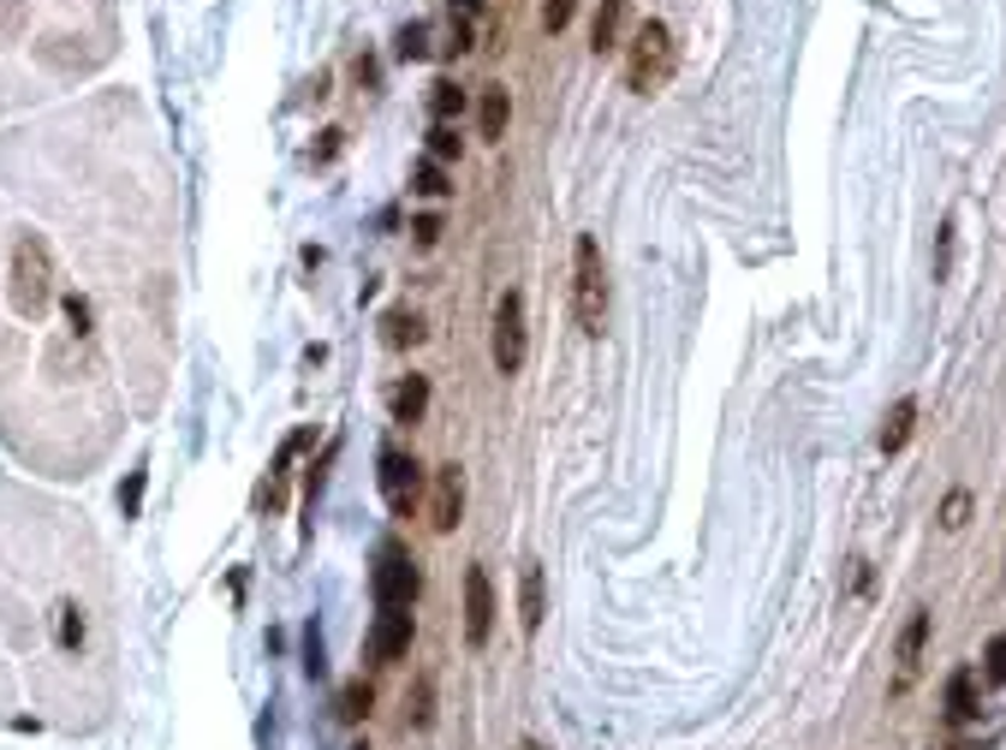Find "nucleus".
I'll list each match as a JSON object with an SVG mask.
<instances>
[{"label": "nucleus", "mask_w": 1006, "mask_h": 750, "mask_svg": "<svg viewBox=\"0 0 1006 750\" xmlns=\"http://www.w3.org/2000/svg\"><path fill=\"white\" fill-rule=\"evenodd\" d=\"M572 316H578L584 334L608 328V262L596 233H578V245H572Z\"/></svg>", "instance_id": "obj_1"}, {"label": "nucleus", "mask_w": 1006, "mask_h": 750, "mask_svg": "<svg viewBox=\"0 0 1006 750\" xmlns=\"http://www.w3.org/2000/svg\"><path fill=\"white\" fill-rule=\"evenodd\" d=\"M673 66H679V42H673V30L661 19H643L638 36H631V48H626V84L638 96H655V90H667Z\"/></svg>", "instance_id": "obj_2"}, {"label": "nucleus", "mask_w": 1006, "mask_h": 750, "mask_svg": "<svg viewBox=\"0 0 1006 750\" xmlns=\"http://www.w3.org/2000/svg\"><path fill=\"white\" fill-rule=\"evenodd\" d=\"M525 352H530V328H525V292H501L494 298V334H489V358L501 376L525 370Z\"/></svg>", "instance_id": "obj_3"}, {"label": "nucleus", "mask_w": 1006, "mask_h": 750, "mask_svg": "<svg viewBox=\"0 0 1006 750\" xmlns=\"http://www.w3.org/2000/svg\"><path fill=\"white\" fill-rule=\"evenodd\" d=\"M417 590H424V578H417L412 554H405V549H381L376 571H369V595H376V607H412Z\"/></svg>", "instance_id": "obj_4"}, {"label": "nucleus", "mask_w": 1006, "mask_h": 750, "mask_svg": "<svg viewBox=\"0 0 1006 750\" xmlns=\"http://www.w3.org/2000/svg\"><path fill=\"white\" fill-rule=\"evenodd\" d=\"M494 638V583L482 566H465V643L482 650Z\"/></svg>", "instance_id": "obj_5"}, {"label": "nucleus", "mask_w": 1006, "mask_h": 750, "mask_svg": "<svg viewBox=\"0 0 1006 750\" xmlns=\"http://www.w3.org/2000/svg\"><path fill=\"white\" fill-rule=\"evenodd\" d=\"M417 489H424V470H417L412 453H381V494H388L393 518H412Z\"/></svg>", "instance_id": "obj_6"}, {"label": "nucleus", "mask_w": 1006, "mask_h": 750, "mask_svg": "<svg viewBox=\"0 0 1006 750\" xmlns=\"http://www.w3.org/2000/svg\"><path fill=\"white\" fill-rule=\"evenodd\" d=\"M458 518H465V470L441 465L435 470V489H429V525H435V537H453Z\"/></svg>", "instance_id": "obj_7"}, {"label": "nucleus", "mask_w": 1006, "mask_h": 750, "mask_svg": "<svg viewBox=\"0 0 1006 750\" xmlns=\"http://www.w3.org/2000/svg\"><path fill=\"white\" fill-rule=\"evenodd\" d=\"M412 631H417L412 607H381L376 626H369V661H400V655H412Z\"/></svg>", "instance_id": "obj_8"}, {"label": "nucleus", "mask_w": 1006, "mask_h": 750, "mask_svg": "<svg viewBox=\"0 0 1006 750\" xmlns=\"http://www.w3.org/2000/svg\"><path fill=\"white\" fill-rule=\"evenodd\" d=\"M19 304L24 310H42L48 304V257L36 238H24L19 245Z\"/></svg>", "instance_id": "obj_9"}, {"label": "nucleus", "mask_w": 1006, "mask_h": 750, "mask_svg": "<svg viewBox=\"0 0 1006 750\" xmlns=\"http://www.w3.org/2000/svg\"><path fill=\"white\" fill-rule=\"evenodd\" d=\"M923 643H929V614L917 607V614L906 619V631H899V673H894V691H911L917 667H923Z\"/></svg>", "instance_id": "obj_10"}, {"label": "nucleus", "mask_w": 1006, "mask_h": 750, "mask_svg": "<svg viewBox=\"0 0 1006 750\" xmlns=\"http://www.w3.org/2000/svg\"><path fill=\"white\" fill-rule=\"evenodd\" d=\"M542 614H549V595H542V566L525 561V566H518V626L537 638V631H542Z\"/></svg>", "instance_id": "obj_11"}, {"label": "nucleus", "mask_w": 1006, "mask_h": 750, "mask_svg": "<svg viewBox=\"0 0 1006 750\" xmlns=\"http://www.w3.org/2000/svg\"><path fill=\"white\" fill-rule=\"evenodd\" d=\"M619 30H626V0H596V19H590V48L596 54H614Z\"/></svg>", "instance_id": "obj_12"}, {"label": "nucleus", "mask_w": 1006, "mask_h": 750, "mask_svg": "<svg viewBox=\"0 0 1006 750\" xmlns=\"http://www.w3.org/2000/svg\"><path fill=\"white\" fill-rule=\"evenodd\" d=\"M506 120H513V96H506L501 84H489V90H482V108H477L482 144H501V137H506Z\"/></svg>", "instance_id": "obj_13"}, {"label": "nucleus", "mask_w": 1006, "mask_h": 750, "mask_svg": "<svg viewBox=\"0 0 1006 750\" xmlns=\"http://www.w3.org/2000/svg\"><path fill=\"white\" fill-rule=\"evenodd\" d=\"M388 405H393V423H424V411H429V381H424V376H405L400 388L388 393Z\"/></svg>", "instance_id": "obj_14"}, {"label": "nucleus", "mask_w": 1006, "mask_h": 750, "mask_svg": "<svg viewBox=\"0 0 1006 750\" xmlns=\"http://www.w3.org/2000/svg\"><path fill=\"white\" fill-rule=\"evenodd\" d=\"M911 423H917V399H894V411H887L882 423V453H899L911 441Z\"/></svg>", "instance_id": "obj_15"}, {"label": "nucleus", "mask_w": 1006, "mask_h": 750, "mask_svg": "<svg viewBox=\"0 0 1006 750\" xmlns=\"http://www.w3.org/2000/svg\"><path fill=\"white\" fill-rule=\"evenodd\" d=\"M947 715H953V721H971V715H977V673H971V667H959V673L947 679Z\"/></svg>", "instance_id": "obj_16"}, {"label": "nucleus", "mask_w": 1006, "mask_h": 750, "mask_svg": "<svg viewBox=\"0 0 1006 750\" xmlns=\"http://www.w3.org/2000/svg\"><path fill=\"white\" fill-rule=\"evenodd\" d=\"M381 328H388V346H417V340H424V316H417V310H388V322H381Z\"/></svg>", "instance_id": "obj_17"}, {"label": "nucleus", "mask_w": 1006, "mask_h": 750, "mask_svg": "<svg viewBox=\"0 0 1006 750\" xmlns=\"http://www.w3.org/2000/svg\"><path fill=\"white\" fill-rule=\"evenodd\" d=\"M54 643H60V650H78V643H84V607L78 602L54 607Z\"/></svg>", "instance_id": "obj_18"}, {"label": "nucleus", "mask_w": 1006, "mask_h": 750, "mask_svg": "<svg viewBox=\"0 0 1006 750\" xmlns=\"http://www.w3.org/2000/svg\"><path fill=\"white\" fill-rule=\"evenodd\" d=\"M412 190H417V197H447V168H441V161L435 156H424V161H417V168H412Z\"/></svg>", "instance_id": "obj_19"}, {"label": "nucleus", "mask_w": 1006, "mask_h": 750, "mask_svg": "<svg viewBox=\"0 0 1006 750\" xmlns=\"http://www.w3.org/2000/svg\"><path fill=\"white\" fill-rule=\"evenodd\" d=\"M429 113H435V120H441V125H453V120H458V113H465V90H458V84H447V78H441V84H435V90H429Z\"/></svg>", "instance_id": "obj_20"}, {"label": "nucleus", "mask_w": 1006, "mask_h": 750, "mask_svg": "<svg viewBox=\"0 0 1006 750\" xmlns=\"http://www.w3.org/2000/svg\"><path fill=\"white\" fill-rule=\"evenodd\" d=\"M369 703H376V691H369L364 679H352L346 691H340V709H334V715H340V721H364V715H369Z\"/></svg>", "instance_id": "obj_21"}, {"label": "nucleus", "mask_w": 1006, "mask_h": 750, "mask_svg": "<svg viewBox=\"0 0 1006 750\" xmlns=\"http://www.w3.org/2000/svg\"><path fill=\"white\" fill-rule=\"evenodd\" d=\"M965 525H971V489H953L941 501V530H965Z\"/></svg>", "instance_id": "obj_22"}, {"label": "nucleus", "mask_w": 1006, "mask_h": 750, "mask_svg": "<svg viewBox=\"0 0 1006 750\" xmlns=\"http://www.w3.org/2000/svg\"><path fill=\"white\" fill-rule=\"evenodd\" d=\"M393 54H400V60H424L429 54V24H405L400 42H393Z\"/></svg>", "instance_id": "obj_23"}, {"label": "nucleus", "mask_w": 1006, "mask_h": 750, "mask_svg": "<svg viewBox=\"0 0 1006 750\" xmlns=\"http://www.w3.org/2000/svg\"><path fill=\"white\" fill-rule=\"evenodd\" d=\"M405 709H412V721H417V727H429V721H435V685H429V679H417V691L405 697Z\"/></svg>", "instance_id": "obj_24"}, {"label": "nucleus", "mask_w": 1006, "mask_h": 750, "mask_svg": "<svg viewBox=\"0 0 1006 750\" xmlns=\"http://www.w3.org/2000/svg\"><path fill=\"white\" fill-rule=\"evenodd\" d=\"M983 685H1006V638H989V650H983Z\"/></svg>", "instance_id": "obj_25"}, {"label": "nucleus", "mask_w": 1006, "mask_h": 750, "mask_svg": "<svg viewBox=\"0 0 1006 750\" xmlns=\"http://www.w3.org/2000/svg\"><path fill=\"white\" fill-rule=\"evenodd\" d=\"M572 12H578V0H542V30L560 36L572 24Z\"/></svg>", "instance_id": "obj_26"}, {"label": "nucleus", "mask_w": 1006, "mask_h": 750, "mask_svg": "<svg viewBox=\"0 0 1006 750\" xmlns=\"http://www.w3.org/2000/svg\"><path fill=\"white\" fill-rule=\"evenodd\" d=\"M429 156H435V161H458V132H453V125L435 120V132H429Z\"/></svg>", "instance_id": "obj_27"}, {"label": "nucleus", "mask_w": 1006, "mask_h": 750, "mask_svg": "<svg viewBox=\"0 0 1006 750\" xmlns=\"http://www.w3.org/2000/svg\"><path fill=\"white\" fill-rule=\"evenodd\" d=\"M120 506H125V518H137V506H144V470H132V477H125Z\"/></svg>", "instance_id": "obj_28"}, {"label": "nucleus", "mask_w": 1006, "mask_h": 750, "mask_svg": "<svg viewBox=\"0 0 1006 750\" xmlns=\"http://www.w3.org/2000/svg\"><path fill=\"white\" fill-rule=\"evenodd\" d=\"M412 233H417V245H424V250H435V238H441V214H417Z\"/></svg>", "instance_id": "obj_29"}, {"label": "nucleus", "mask_w": 1006, "mask_h": 750, "mask_svg": "<svg viewBox=\"0 0 1006 750\" xmlns=\"http://www.w3.org/2000/svg\"><path fill=\"white\" fill-rule=\"evenodd\" d=\"M304 673L322 679V638H316V626H310V638H304Z\"/></svg>", "instance_id": "obj_30"}, {"label": "nucleus", "mask_w": 1006, "mask_h": 750, "mask_svg": "<svg viewBox=\"0 0 1006 750\" xmlns=\"http://www.w3.org/2000/svg\"><path fill=\"white\" fill-rule=\"evenodd\" d=\"M66 316H72V322L84 328V322H90V304H84V298H66Z\"/></svg>", "instance_id": "obj_31"}, {"label": "nucleus", "mask_w": 1006, "mask_h": 750, "mask_svg": "<svg viewBox=\"0 0 1006 750\" xmlns=\"http://www.w3.org/2000/svg\"><path fill=\"white\" fill-rule=\"evenodd\" d=\"M447 7H453V19H477L482 0H447Z\"/></svg>", "instance_id": "obj_32"}, {"label": "nucleus", "mask_w": 1006, "mask_h": 750, "mask_svg": "<svg viewBox=\"0 0 1006 750\" xmlns=\"http://www.w3.org/2000/svg\"><path fill=\"white\" fill-rule=\"evenodd\" d=\"M518 750H542V745L537 739H518Z\"/></svg>", "instance_id": "obj_33"}, {"label": "nucleus", "mask_w": 1006, "mask_h": 750, "mask_svg": "<svg viewBox=\"0 0 1006 750\" xmlns=\"http://www.w3.org/2000/svg\"><path fill=\"white\" fill-rule=\"evenodd\" d=\"M352 750H364V745H352Z\"/></svg>", "instance_id": "obj_34"}]
</instances>
